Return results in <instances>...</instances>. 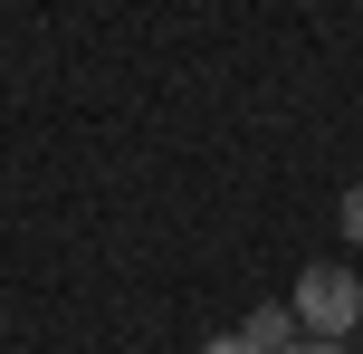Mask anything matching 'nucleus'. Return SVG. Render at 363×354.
Here are the masks:
<instances>
[{"label":"nucleus","mask_w":363,"mask_h":354,"mask_svg":"<svg viewBox=\"0 0 363 354\" xmlns=\"http://www.w3.org/2000/svg\"><path fill=\"white\" fill-rule=\"evenodd\" d=\"M296 326H315V336H335V345H345L354 336V326H363V278H354V268H306V278H296Z\"/></svg>","instance_id":"f257e3e1"},{"label":"nucleus","mask_w":363,"mask_h":354,"mask_svg":"<svg viewBox=\"0 0 363 354\" xmlns=\"http://www.w3.org/2000/svg\"><path fill=\"white\" fill-rule=\"evenodd\" d=\"M239 336H249L258 354H287V345H296V306H249V316H239Z\"/></svg>","instance_id":"f03ea898"},{"label":"nucleus","mask_w":363,"mask_h":354,"mask_svg":"<svg viewBox=\"0 0 363 354\" xmlns=\"http://www.w3.org/2000/svg\"><path fill=\"white\" fill-rule=\"evenodd\" d=\"M201 354H258V345H249V336H239V326H230V336H211Z\"/></svg>","instance_id":"7ed1b4c3"},{"label":"nucleus","mask_w":363,"mask_h":354,"mask_svg":"<svg viewBox=\"0 0 363 354\" xmlns=\"http://www.w3.org/2000/svg\"><path fill=\"white\" fill-rule=\"evenodd\" d=\"M345 240H363V182L345 192Z\"/></svg>","instance_id":"20e7f679"},{"label":"nucleus","mask_w":363,"mask_h":354,"mask_svg":"<svg viewBox=\"0 0 363 354\" xmlns=\"http://www.w3.org/2000/svg\"><path fill=\"white\" fill-rule=\"evenodd\" d=\"M287 354H345V345H335V336H315V345H287Z\"/></svg>","instance_id":"39448f33"}]
</instances>
